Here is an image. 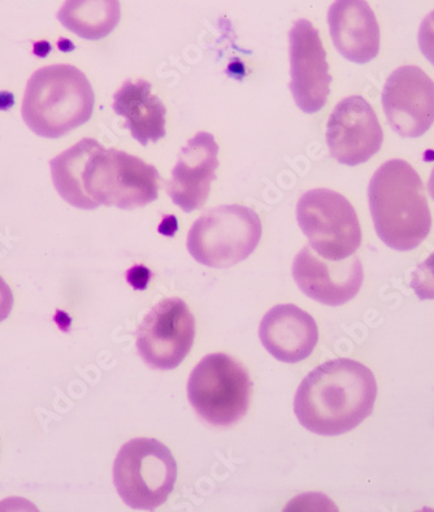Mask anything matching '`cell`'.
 I'll use <instances>...</instances> for the list:
<instances>
[{"mask_svg": "<svg viewBox=\"0 0 434 512\" xmlns=\"http://www.w3.org/2000/svg\"><path fill=\"white\" fill-rule=\"evenodd\" d=\"M375 375L353 359H334L308 373L299 385L294 412L315 435L336 437L353 431L373 412Z\"/></svg>", "mask_w": 434, "mask_h": 512, "instance_id": "cell-1", "label": "cell"}, {"mask_svg": "<svg viewBox=\"0 0 434 512\" xmlns=\"http://www.w3.org/2000/svg\"><path fill=\"white\" fill-rule=\"evenodd\" d=\"M368 202L377 236L390 249H416L432 228V214L419 173L401 159L389 160L373 175Z\"/></svg>", "mask_w": 434, "mask_h": 512, "instance_id": "cell-2", "label": "cell"}, {"mask_svg": "<svg viewBox=\"0 0 434 512\" xmlns=\"http://www.w3.org/2000/svg\"><path fill=\"white\" fill-rule=\"evenodd\" d=\"M95 94L88 77L71 64L47 65L30 76L21 114L39 137L58 140L88 123Z\"/></svg>", "mask_w": 434, "mask_h": 512, "instance_id": "cell-3", "label": "cell"}, {"mask_svg": "<svg viewBox=\"0 0 434 512\" xmlns=\"http://www.w3.org/2000/svg\"><path fill=\"white\" fill-rule=\"evenodd\" d=\"M177 463L171 450L155 438H134L120 449L114 463V484L125 505L154 511L175 488Z\"/></svg>", "mask_w": 434, "mask_h": 512, "instance_id": "cell-4", "label": "cell"}, {"mask_svg": "<svg viewBox=\"0 0 434 512\" xmlns=\"http://www.w3.org/2000/svg\"><path fill=\"white\" fill-rule=\"evenodd\" d=\"M158 169L137 156L103 146L86 164L82 184L86 195L99 206L134 210L159 197Z\"/></svg>", "mask_w": 434, "mask_h": 512, "instance_id": "cell-5", "label": "cell"}, {"mask_svg": "<svg viewBox=\"0 0 434 512\" xmlns=\"http://www.w3.org/2000/svg\"><path fill=\"white\" fill-rule=\"evenodd\" d=\"M262 238V221L249 207L230 205L211 208L193 224L188 250L198 263L228 268L254 253Z\"/></svg>", "mask_w": 434, "mask_h": 512, "instance_id": "cell-6", "label": "cell"}, {"mask_svg": "<svg viewBox=\"0 0 434 512\" xmlns=\"http://www.w3.org/2000/svg\"><path fill=\"white\" fill-rule=\"evenodd\" d=\"M249 373L227 354H210L203 358L189 377L190 405L205 422L227 428L247 414L250 406Z\"/></svg>", "mask_w": 434, "mask_h": 512, "instance_id": "cell-7", "label": "cell"}, {"mask_svg": "<svg viewBox=\"0 0 434 512\" xmlns=\"http://www.w3.org/2000/svg\"><path fill=\"white\" fill-rule=\"evenodd\" d=\"M297 220L312 250L321 258L340 262L362 245L357 211L344 195L331 189H312L297 205Z\"/></svg>", "mask_w": 434, "mask_h": 512, "instance_id": "cell-8", "label": "cell"}, {"mask_svg": "<svg viewBox=\"0 0 434 512\" xmlns=\"http://www.w3.org/2000/svg\"><path fill=\"white\" fill-rule=\"evenodd\" d=\"M195 319L181 298H167L151 308L137 331V349L151 368L179 367L192 350Z\"/></svg>", "mask_w": 434, "mask_h": 512, "instance_id": "cell-9", "label": "cell"}, {"mask_svg": "<svg viewBox=\"0 0 434 512\" xmlns=\"http://www.w3.org/2000/svg\"><path fill=\"white\" fill-rule=\"evenodd\" d=\"M290 90L305 114H316L325 107L331 94L327 52L318 29L308 20L295 21L289 33Z\"/></svg>", "mask_w": 434, "mask_h": 512, "instance_id": "cell-10", "label": "cell"}, {"mask_svg": "<svg viewBox=\"0 0 434 512\" xmlns=\"http://www.w3.org/2000/svg\"><path fill=\"white\" fill-rule=\"evenodd\" d=\"M383 107L399 136L422 137L434 124V82L415 65L398 68L385 82Z\"/></svg>", "mask_w": 434, "mask_h": 512, "instance_id": "cell-11", "label": "cell"}, {"mask_svg": "<svg viewBox=\"0 0 434 512\" xmlns=\"http://www.w3.org/2000/svg\"><path fill=\"white\" fill-rule=\"evenodd\" d=\"M384 132L370 103L359 95L345 98L329 117L327 143L338 163L355 167L379 153Z\"/></svg>", "mask_w": 434, "mask_h": 512, "instance_id": "cell-12", "label": "cell"}, {"mask_svg": "<svg viewBox=\"0 0 434 512\" xmlns=\"http://www.w3.org/2000/svg\"><path fill=\"white\" fill-rule=\"evenodd\" d=\"M293 277L307 297L321 305L337 307L357 297L364 272L358 256L332 262L306 246L294 260Z\"/></svg>", "mask_w": 434, "mask_h": 512, "instance_id": "cell-13", "label": "cell"}, {"mask_svg": "<svg viewBox=\"0 0 434 512\" xmlns=\"http://www.w3.org/2000/svg\"><path fill=\"white\" fill-rule=\"evenodd\" d=\"M219 168V145L210 133L201 132L186 143L167 184L172 202L184 212L205 206Z\"/></svg>", "mask_w": 434, "mask_h": 512, "instance_id": "cell-14", "label": "cell"}, {"mask_svg": "<svg viewBox=\"0 0 434 512\" xmlns=\"http://www.w3.org/2000/svg\"><path fill=\"white\" fill-rule=\"evenodd\" d=\"M328 24L334 46L349 62L366 64L379 55L380 26L366 0H334Z\"/></svg>", "mask_w": 434, "mask_h": 512, "instance_id": "cell-15", "label": "cell"}, {"mask_svg": "<svg viewBox=\"0 0 434 512\" xmlns=\"http://www.w3.org/2000/svg\"><path fill=\"white\" fill-rule=\"evenodd\" d=\"M259 337L272 357L295 364L310 357L319 341V329L306 311L294 305H280L264 315Z\"/></svg>", "mask_w": 434, "mask_h": 512, "instance_id": "cell-16", "label": "cell"}, {"mask_svg": "<svg viewBox=\"0 0 434 512\" xmlns=\"http://www.w3.org/2000/svg\"><path fill=\"white\" fill-rule=\"evenodd\" d=\"M112 107L117 115L124 117L125 128L142 146L166 136V106L153 94L150 82H124L114 95Z\"/></svg>", "mask_w": 434, "mask_h": 512, "instance_id": "cell-17", "label": "cell"}, {"mask_svg": "<svg viewBox=\"0 0 434 512\" xmlns=\"http://www.w3.org/2000/svg\"><path fill=\"white\" fill-rule=\"evenodd\" d=\"M120 19L119 0H65L58 12L60 24L86 41L110 36Z\"/></svg>", "mask_w": 434, "mask_h": 512, "instance_id": "cell-18", "label": "cell"}, {"mask_svg": "<svg viewBox=\"0 0 434 512\" xmlns=\"http://www.w3.org/2000/svg\"><path fill=\"white\" fill-rule=\"evenodd\" d=\"M93 138H84L71 149L55 156L50 162L52 181L60 197L80 210H95L97 205L86 195L82 177L91 155L101 147Z\"/></svg>", "mask_w": 434, "mask_h": 512, "instance_id": "cell-19", "label": "cell"}, {"mask_svg": "<svg viewBox=\"0 0 434 512\" xmlns=\"http://www.w3.org/2000/svg\"><path fill=\"white\" fill-rule=\"evenodd\" d=\"M410 286L420 301L434 299V253L412 272Z\"/></svg>", "mask_w": 434, "mask_h": 512, "instance_id": "cell-20", "label": "cell"}, {"mask_svg": "<svg viewBox=\"0 0 434 512\" xmlns=\"http://www.w3.org/2000/svg\"><path fill=\"white\" fill-rule=\"evenodd\" d=\"M418 41L425 59L434 65V11L429 13L420 25Z\"/></svg>", "mask_w": 434, "mask_h": 512, "instance_id": "cell-21", "label": "cell"}, {"mask_svg": "<svg viewBox=\"0 0 434 512\" xmlns=\"http://www.w3.org/2000/svg\"><path fill=\"white\" fill-rule=\"evenodd\" d=\"M13 307V294L10 286L0 276V323L10 316Z\"/></svg>", "mask_w": 434, "mask_h": 512, "instance_id": "cell-22", "label": "cell"}, {"mask_svg": "<svg viewBox=\"0 0 434 512\" xmlns=\"http://www.w3.org/2000/svg\"><path fill=\"white\" fill-rule=\"evenodd\" d=\"M428 190H429V194H431V197L433 198V201H434V168L432 171L431 179H429V182H428Z\"/></svg>", "mask_w": 434, "mask_h": 512, "instance_id": "cell-23", "label": "cell"}]
</instances>
